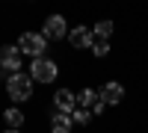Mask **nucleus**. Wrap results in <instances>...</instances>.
Listing matches in <instances>:
<instances>
[{
    "label": "nucleus",
    "instance_id": "39448f33",
    "mask_svg": "<svg viewBox=\"0 0 148 133\" xmlns=\"http://www.w3.org/2000/svg\"><path fill=\"white\" fill-rule=\"evenodd\" d=\"M68 21L62 18V15H47L45 18V24H42V35L47 42H62V39H68Z\"/></svg>",
    "mask_w": 148,
    "mask_h": 133
},
{
    "label": "nucleus",
    "instance_id": "f257e3e1",
    "mask_svg": "<svg viewBox=\"0 0 148 133\" xmlns=\"http://www.w3.org/2000/svg\"><path fill=\"white\" fill-rule=\"evenodd\" d=\"M6 95L15 104H24V101H30L33 98V77L30 74H12L9 80H6Z\"/></svg>",
    "mask_w": 148,
    "mask_h": 133
},
{
    "label": "nucleus",
    "instance_id": "2eb2a0df",
    "mask_svg": "<svg viewBox=\"0 0 148 133\" xmlns=\"http://www.w3.org/2000/svg\"><path fill=\"white\" fill-rule=\"evenodd\" d=\"M104 113H107V104H104L101 98H98V104L92 106V115H104Z\"/></svg>",
    "mask_w": 148,
    "mask_h": 133
},
{
    "label": "nucleus",
    "instance_id": "423d86ee",
    "mask_svg": "<svg viewBox=\"0 0 148 133\" xmlns=\"http://www.w3.org/2000/svg\"><path fill=\"white\" fill-rule=\"evenodd\" d=\"M68 44L74 47V50H92V44H95L92 27H83V24H77V27L68 33Z\"/></svg>",
    "mask_w": 148,
    "mask_h": 133
},
{
    "label": "nucleus",
    "instance_id": "f8f14e48",
    "mask_svg": "<svg viewBox=\"0 0 148 133\" xmlns=\"http://www.w3.org/2000/svg\"><path fill=\"white\" fill-rule=\"evenodd\" d=\"M3 118H6V124L12 130H21V124H24V113L18 110V106H9V110L3 113Z\"/></svg>",
    "mask_w": 148,
    "mask_h": 133
},
{
    "label": "nucleus",
    "instance_id": "ddd939ff",
    "mask_svg": "<svg viewBox=\"0 0 148 133\" xmlns=\"http://www.w3.org/2000/svg\"><path fill=\"white\" fill-rule=\"evenodd\" d=\"M92 118H95V115H92V110H83V106H77V110L71 113V121H74V124H89Z\"/></svg>",
    "mask_w": 148,
    "mask_h": 133
},
{
    "label": "nucleus",
    "instance_id": "20e7f679",
    "mask_svg": "<svg viewBox=\"0 0 148 133\" xmlns=\"http://www.w3.org/2000/svg\"><path fill=\"white\" fill-rule=\"evenodd\" d=\"M18 47H21V53H24V56L39 59V56H45V50H47V39H45L42 33H21Z\"/></svg>",
    "mask_w": 148,
    "mask_h": 133
},
{
    "label": "nucleus",
    "instance_id": "dca6fc26",
    "mask_svg": "<svg viewBox=\"0 0 148 133\" xmlns=\"http://www.w3.org/2000/svg\"><path fill=\"white\" fill-rule=\"evenodd\" d=\"M3 133H21V130H12V127H6V130H3Z\"/></svg>",
    "mask_w": 148,
    "mask_h": 133
},
{
    "label": "nucleus",
    "instance_id": "6e6552de",
    "mask_svg": "<svg viewBox=\"0 0 148 133\" xmlns=\"http://www.w3.org/2000/svg\"><path fill=\"white\" fill-rule=\"evenodd\" d=\"M53 106H56V113L71 115L74 110H77V92H71V89H65V86H59V89L53 92Z\"/></svg>",
    "mask_w": 148,
    "mask_h": 133
},
{
    "label": "nucleus",
    "instance_id": "9b49d317",
    "mask_svg": "<svg viewBox=\"0 0 148 133\" xmlns=\"http://www.w3.org/2000/svg\"><path fill=\"white\" fill-rule=\"evenodd\" d=\"M113 30H116V24H113V21H98V24H92V35H95L98 42H110Z\"/></svg>",
    "mask_w": 148,
    "mask_h": 133
},
{
    "label": "nucleus",
    "instance_id": "7ed1b4c3",
    "mask_svg": "<svg viewBox=\"0 0 148 133\" xmlns=\"http://www.w3.org/2000/svg\"><path fill=\"white\" fill-rule=\"evenodd\" d=\"M21 65H24V53H21L18 44H6V47H0V71H3L6 77L21 74Z\"/></svg>",
    "mask_w": 148,
    "mask_h": 133
},
{
    "label": "nucleus",
    "instance_id": "0eeeda50",
    "mask_svg": "<svg viewBox=\"0 0 148 133\" xmlns=\"http://www.w3.org/2000/svg\"><path fill=\"white\" fill-rule=\"evenodd\" d=\"M98 98H101L107 106H116V104L125 101V86H121L119 80H107L104 86L98 89Z\"/></svg>",
    "mask_w": 148,
    "mask_h": 133
},
{
    "label": "nucleus",
    "instance_id": "f03ea898",
    "mask_svg": "<svg viewBox=\"0 0 148 133\" xmlns=\"http://www.w3.org/2000/svg\"><path fill=\"white\" fill-rule=\"evenodd\" d=\"M30 77H33V83H53L59 77V65L47 56H39L30 62Z\"/></svg>",
    "mask_w": 148,
    "mask_h": 133
},
{
    "label": "nucleus",
    "instance_id": "9d476101",
    "mask_svg": "<svg viewBox=\"0 0 148 133\" xmlns=\"http://www.w3.org/2000/svg\"><path fill=\"white\" fill-rule=\"evenodd\" d=\"M95 104H98V89L83 86V89L77 92V106H83V110H92Z\"/></svg>",
    "mask_w": 148,
    "mask_h": 133
},
{
    "label": "nucleus",
    "instance_id": "1a4fd4ad",
    "mask_svg": "<svg viewBox=\"0 0 148 133\" xmlns=\"http://www.w3.org/2000/svg\"><path fill=\"white\" fill-rule=\"evenodd\" d=\"M74 121H71V115L65 113H53L51 115V133H71Z\"/></svg>",
    "mask_w": 148,
    "mask_h": 133
},
{
    "label": "nucleus",
    "instance_id": "4468645a",
    "mask_svg": "<svg viewBox=\"0 0 148 133\" xmlns=\"http://www.w3.org/2000/svg\"><path fill=\"white\" fill-rule=\"evenodd\" d=\"M107 53H110V42H98V39H95V44H92V56L104 59Z\"/></svg>",
    "mask_w": 148,
    "mask_h": 133
}]
</instances>
